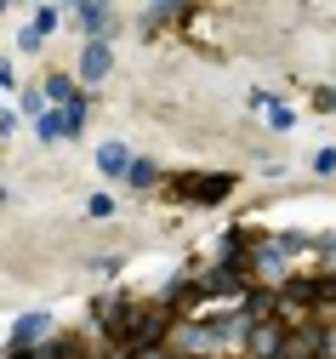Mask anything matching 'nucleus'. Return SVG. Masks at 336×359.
Returning <instances> with one entry per match:
<instances>
[{"label":"nucleus","instance_id":"0eeeda50","mask_svg":"<svg viewBox=\"0 0 336 359\" xmlns=\"http://www.w3.org/2000/svg\"><path fill=\"white\" fill-rule=\"evenodd\" d=\"M46 97L69 109V97H74V80H69V74H52V80H46Z\"/></svg>","mask_w":336,"mask_h":359},{"label":"nucleus","instance_id":"f257e3e1","mask_svg":"<svg viewBox=\"0 0 336 359\" xmlns=\"http://www.w3.org/2000/svg\"><path fill=\"white\" fill-rule=\"evenodd\" d=\"M228 189H234V177H222V171H217V177H188V183H177L182 200H222Z\"/></svg>","mask_w":336,"mask_h":359},{"label":"nucleus","instance_id":"7ed1b4c3","mask_svg":"<svg viewBox=\"0 0 336 359\" xmlns=\"http://www.w3.org/2000/svg\"><path fill=\"white\" fill-rule=\"evenodd\" d=\"M98 165H103V177H126V171H131L126 143H103V149H98Z\"/></svg>","mask_w":336,"mask_h":359},{"label":"nucleus","instance_id":"20e7f679","mask_svg":"<svg viewBox=\"0 0 336 359\" xmlns=\"http://www.w3.org/2000/svg\"><path fill=\"white\" fill-rule=\"evenodd\" d=\"M34 137H40V143L69 137V114H63V109H58V114H40V120H34Z\"/></svg>","mask_w":336,"mask_h":359},{"label":"nucleus","instance_id":"39448f33","mask_svg":"<svg viewBox=\"0 0 336 359\" xmlns=\"http://www.w3.org/2000/svg\"><path fill=\"white\" fill-rule=\"evenodd\" d=\"M46 313H29V320H18V331H12V348H23V342H34V337H46Z\"/></svg>","mask_w":336,"mask_h":359},{"label":"nucleus","instance_id":"423d86ee","mask_svg":"<svg viewBox=\"0 0 336 359\" xmlns=\"http://www.w3.org/2000/svg\"><path fill=\"white\" fill-rule=\"evenodd\" d=\"M154 177H160V165H154V160H131L126 183H131V189H154Z\"/></svg>","mask_w":336,"mask_h":359},{"label":"nucleus","instance_id":"6e6552de","mask_svg":"<svg viewBox=\"0 0 336 359\" xmlns=\"http://www.w3.org/2000/svg\"><path fill=\"white\" fill-rule=\"evenodd\" d=\"M80 23H86V29H103V23H109V6H80Z\"/></svg>","mask_w":336,"mask_h":359},{"label":"nucleus","instance_id":"f03ea898","mask_svg":"<svg viewBox=\"0 0 336 359\" xmlns=\"http://www.w3.org/2000/svg\"><path fill=\"white\" fill-rule=\"evenodd\" d=\"M109 69H114V52H109V40H91V46H86V57H80V80H86V86H98Z\"/></svg>","mask_w":336,"mask_h":359},{"label":"nucleus","instance_id":"1a4fd4ad","mask_svg":"<svg viewBox=\"0 0 336 359\" xmlns=\"http://www.w3.org/2000/svg\"><path fill=\"white\" fill-rule=\"evenodd\" d=\"M52 29H58V12L40 6V12H34V34H52Z\"/></svg>","mask_w":336,"mask_h":359}]
</instances>
